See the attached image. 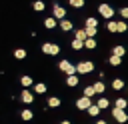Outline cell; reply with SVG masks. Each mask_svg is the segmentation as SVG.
Returning a JSON list of instances; mask_svg holds the SVG:
<instances>
[{
	"label": "cell",
	"mask_w": 128,
	"mask_h": 124,
	"mask_svg": "<svg viewBox=\"0 0 128 124\" xmlns=\"http://www.w3.org/2000/svg\"><path fill=\"white\" fill-rule=\"evenodd\" d=\"M120 14H122V18H128V6H126V8H122V10H120Z\"/></svg>",
	"instance_id": "836d02e7"
},
{
	"label": "cell",
	"mask_w": 128,
	"mask_h": 124,
	"mask_svg": "<svg viewBox=\"0 0 128 124\" xmlns=\"http://www.w3.org/2000/svg\"><path fill=\"white\" fill-rule=\"evenodd\" d=\"M86 112H88V116H92V118H96V116H98V114L102 112V108H100L98 104H92V106H90V108H88Z\"/></svg>",
	"instance_id": "4fadbf2b"
},
{
	"label": "cell",
	"mask_w": 128,
	"mask_h": 124,
	"mask_svg": "<svg viewBox=\"0 0 128 124\" xmlns=\"http://www.w3.org/2000/svg\"><path fill=\"white\" fill-rule=\"evenodd\" d=\"M114 106H116V108H124V110H126V108H128V100H126V98H116Z\"/></svg>",
	"instance_id": "83f0119b"
},
{
	"label": "cell",
	"mask_w": 128,
	"mask_h": 124,
	"mask_svg": "<svg viewBox=\"0 0 128 124\" xmlns=\"http://www.w3.org/2000/svg\"><path fill=\"white\" fill-rule=\"evenodd\" d=\"M112 54H116V56H124V54H126V48H124L122 44H116V46L112 48Z\"/></svg>",
	"instance_id": "44dd1931"
},
{
	"label": "cell",
	"mask_w": 128,
	"mask_h": 124,
	"mask_svg": "<svg viewBox=\"0 0 128 124\" xmlns=\"http://www.w3.org/2000/svg\"><path fill=\"white\" fill-rule=\"evenodd\" d=\"M20 118H22L24 122H30V120L34 118V114H32V110H30V108H26V110H22V112H20Z\"/></svg>",
	"instance_id": "ac0fdd59"
},
{
	"label": "cell",
	"mask_w": 128,
	"mask_h": 124,
	"mask_svg": "<svg viewBox=\"0 0 128 124\" xmlns=\"http://www.w3.org/2000/svg\"><path fill=\"white\" fill-rule=\"evenodd\" d=\"M68 4H70L72 8H84L86 0H68Z\"/></svg>",
	"instance_id": "4dcf8cb0"
},
{
	"label": "cell",
	"mask_w": 128,
	"mask_h": 124,
	"mask_svg": "<svg viewBox=\"0 0 128 124\" xmlns=\"http://www.w3.org/2000/svg\"><path fill=\"white\" fill-rule=\"evenodd\" d=\"M88 26H94V28H98V20H96L94 16H88V18H86V22H84V28H88Z\"/></svg>",
	"instance_id": "d4e9b609"
},
{
	"label": "cell",
	"mask_w": 128,
	"mask_h": 124,
	"mask_svg": "<svg viewBox=\"0 0 128 124\" xmlns=\"http://www.w3.org/2000/svg\"><path fill=\"white\" fill-rule=\"evenodd\" d=\"M14 58H16V60H24V58H26V50H24V48H16V50H14Z\"/></svg>",
	"instance_id": "484cf974"
},
{
	"label": "cell",
	"mask_w": 128,
	"mask_h": 124,
	"mask_svg": "<svg viewBox=\"0 0 128 124\" xmlns=\"http://www.w3.org/2000/svg\"><path fill=\"white\" fill-rule=\"evenodd\" d=\"M58 26H60V30H62V32H70V30L74 28V24H72V20H68V18H64V20H60V24H58Z\"/></svg>",
	"instance_id": "30bf717a"
},
{
	"label": "cell",
	"mask_w": 128,
	"mask_h": 124,
	"mask_svg": "<svg viewBox=\"0 0 128 124\" xmlns=\"http://www.w3.org/2000/svg\"><path fill=\"white\" fill-rule=\"evenodd\" d=\"M42 52L48 54V56H58L60 54V46L54 44V42H44L42 44Z\"/></svg>",
	"instance_id": "5b68a950"
},
{
	"label": "cell",
	"mask_w": 128,
	"mask_h": 124,
	"mask_svg": "<svg viewBox=\"0 0 128 124\" xmlns=\"http://www.w3.org/2000/svg\"><path fill=\"white\" fill-rule=\"evenodd\" d=\"M84 48H86V50H94V48H96V38H88V40L84 42Z\"/></svg>",
	"instance_id": "f546056e"
},
{
	"label": "cell",
	"mask_w": 128,
	"mask_h": 124,
	"mask_svg": "<svg viewBox=\"0 0 128 124\" xmlns=\"http://www.w3.org/2000/svg\"><path fill=\"white\" fill-rule=\"evenodd\" d=\"M58 68L66 74V76H72V74H78V70H76V66L70 62V60H60L58 62Z\"/></svg>",
	"instance_id": "6da1fadb"
},
{
	"label": "cell",
	"mask_w": 128,
	"mask_h": 124,
	"mask_svg": "<svg viewBox=\"0 0 128 124\" xmlns=\"http://www.w3.org/2000/svg\"><path fill=\"white\" fill-rule=\"evenodd\" d=\"M94 88H96V94H104V90H106V84H104L102 80H98V82H94Z\"/></svg>",
	"instance_id": "4316f807"
},
{
	"label": "cell",
	"mask_w": 128,
	"mask_h": 124,
	"mask_svg": "<svg viewBox=\"0 0 128 124\" xmlns=\"http://www.w3.org/2000/svg\"><path fill=\"white\" fill-rule=\"evenodd\" d=\"M32 8H34V12H42V10L46 8V4H44L42 0H36V2H32Z\"/></svg>",
	"instance_id": "cb8c5ba5"
},
{
	"label": "cell",
	"mask_w": 128,
	"mask_h": 124,
	"mask_svg": "<svg viewBox=\"0 0 128 124\" xmlns=\"http://www.w3.org/2000/svg\"><path fill=\"white\" fill-rule=\"evenodd\" d=\"M76 70H78L80 76H82V74H90V72H94V62H90V60H82V62L76 64Z\"/></svg>",
	"instance_id": "3957f363"
},
{
	"label": "cell",
	"mask_w": 128,
	"mask_h": 124,
	"mask_svg": "<svg viewBox=\"0 0 128 124\" xmlns=\"http://www.w3.org/2000/svg\"><path fill=\"white\" fill-rule=\"evenodd\" d=\"M70 46H72V50H82V48H84V42H82V40H76V38H74V40L70 42Z\"/></svg>",
	"instance_id": "f1b7e54d"
},
{
	"label": "cell",
	"mask_w": 128,
	"mask_h": 124,
	"mask_svg": "<svg viewBox=\"0 0 128 124\" xmlns=\"http://www.w3.org/2000/svg\"><path fill=\"white\" fill-rule=\"evenodd\" d=\"M78 74H72V76H66V86H70V88H74V86H78Z\"/></svg>",
	"instance_id": "7c38bea8"
},
{
	"label": "cell",
	"mask_w": 128,
	"mask_h": 124,
	"mask_svg": "<svg viewBox=\"0 0 128 124\" xmlns=\"http://www.w3.org/2000/svg\"><path fill=\"white\" fill-rule=\"evenodd\" d=\"M106 30H108V32H112V34H114V32H118V22L108 20V22H106Z\"/></svg>",
	"instance_id": "ffe728a7"
},
{
	"label": "cell",
	"mask_w": 128,
	"mask_h": 124,
	"mask_svg": "<svg viewBox=\"0 0 128 124\" xmlns=\"http://www.w3.org/2000/svg\"><path fill=\"white\" fill-rule=\"evenodd\" d=\"M126 30H128V24H126L124 20H120V22H118V32L122 34V32H126Z\"/></svg>",
	"instance_id": "d6a6232c"
},
{
	"label": "cell",
	"mask_w": 128,
	"mask_h": 124,
	"mask_svg": "<svg viewBox=\"0 0 128 124\" xmlns=\"http://www.w3.org/2000/svg\"><path fill=\"white\" fill-rule=\"evenodd\" d=\"M86 34H88V38H96V34H98V28H94V26H88V28H86Z\"/></svg>",
	"instance_id": "1f68e13d"
},
{
	"label": "cell",
	"mask_w": 128,
	"mask_h": 124,
	"mask_svg": "<svg viewBox=\"0 0 128 124\" xmlns=\"http://www.w3.org/2000/svg\"><path fill=\"white\" fill-rule=\"evenodd\" d=\"M82 96H88V98L96 96V88H94V84H90V86H84V92H82Z\"/></svg>",
	"instance_id": "2e32d148"
},
{
	"label": "cell",
	"mask_w": 128,
	"mask_h": 124,
	"mask_svg": "<svg viewBox=\"0 0 128 124\" xmlns=\"http://www.w3.org/2000/svg\"><path fill=\"white\" fill-rule=\"evenodd\" d=\"M124 88V80L122 78H114L112 80V90H122Z\"/></svg>",
	"instance_id": "7402d4cb"
},
{
	"label": "cell",
	"mask_w": 128,
	"mask_h": 124,
	"mask_svg": "<svg viewBox=\"0 0 128 124\" xmlns=\"http://www.w3.org/2000/svg\"><path fill=\"white\" fill-rule=\"evenodd\" d=\"M74 38H76V40H82V42H86V40H88L86 28H78V30H74Z\"/></svg>",
	"instance_id": "8fae6325"
},
{
	"label": "cell",
	"mask_w": 128,
	"mask_h": 124,
	"mask_svg": "<svg viewBox=\"0 0 128 124\" xmlns=\"http://www.w3.org/2000/svg\"><path fill=\"white\" fill-rule=\"evenodd\" d=\"M98 14H100L102 18H106V20H112V16H114V8H112L110 4H106V2H102V4L98 6Z\"/></svg>",
	"instance_id": "277c9868"
},
{
	"label": "cell",
	"mask_w": 128,
	"mask_h": 124,
	"mask_svg": "<svg viewBox=\"0 0 128 124\" xmlns=\"http://www.w3.org/2000/svg\"><path fill=\"white\" fill-rule=\"evenodd\" d=\"M112 118L118 122V124H126L128 122V112L124 110V108H112Z\"/></svg>",
	"instance_id": "7a4b0ae2"
},
{
	"label": "cell",
	"mask_w": 128,
	"mask_h": 124,
	"mask_svg": "<svg viewBox=\"0 0 128 124\" xmlns=\"http://www.w3.org/2000/svg\"><path fill=\"white\" fill-rule=\"evenodd\" d=\"M96 104H98V106H100L102 110L110 108V100H108V98H104V96H102V98H98V100H96Z\"/></svg>",
	"instance_id": "603a6c76"
},
{
	"label": "cell",
	"mask_w": 128,
	"mask_h": 124,
	"mask_svg": "<svg viewBox=\"0 0 128 124\" xmlns=\"http://www.w3.org/2000/svg\"><path fill=\"white\" fill-rule=\"evenodd\" d=\"M90 106H92V98H88V96H80L76 100V108L78 110H88Z\"/></svg>",
	"instance_id": "52a82bcc"
},
{
	"label": "cell",
	"mask_w": 128,
	"mask_h": 124,
	"mask_svg": "<svg viewBox=\"0 0 128 124\" xmlns=\"http://www.w3.org/2000/svg\"><path fill=\"white\" fill-rule=\"evenodd\" d=\"M52 16H54V18H58V20H64V18H66V8H64V6H60V4L56 2V4L52 6Z\"/></svg>",
	"instance_id": "8992f818"
},
{
	"label": "cell",
	"mask_w": 128,
	"mask_h": 124,
	"mask_svg": "<svg viewBox=\"0 0 128 124\" xmlns=\"http://www.w3.org/2000/svg\"><path fill=\"white\" fill-rule=\"evenodd\" d=\"M108 62H110V66H120V64H122V56H116V54H110V58H108Z\"/></svg>",
	"instance_id": "d6986e66"
},
{
	"label": "cell",
	"mask_w": 128,
	"mask_h": 124,
	"mask_svg": "<svg viewBox=\"0 0 128 124\" xmlns=\"http://www.w3.org/2000/svg\"><path fill=\"white\" fill-rule=\"evenodd\" d=\"M20 100H22L24 104H32V102H34V92H32L30 88H24V90L20 92Z\"/></svg>",
	"instance_id": "ba28073f"
},
{
	"label": "cell",
	"mask_w": 128,
	"mask_h": 124,
	"mask_svg": "<svg viewBox=\"0 0 128 124\" xmlns=\"http://www.w3.org/2000/svg\"><path fill=\"white\" fill-rule=\"evenodd\" d=\"M32 90H34V94H44V92H46V84H44V82H36V84L32 86Z\"/></svg>",
	"instance_id": "9a60e30c"
},
{
	"label": "cell",
	"mask_w": 128,
	"mask_h": 124,
	"mask_svg": "<svg viewBox=\"0 0 128 124\" xmlns=\"http://www.w3.org/2000/svg\"><path fill=\"white\" fill-rule=\"evenodd\" d=\"M96 124H108L106 120H96Z\"/></svg>",
	"instance_id": "e575fe53"
},
{
	"label": "cell",
	"mask_w": 128,
	"mask_h": 124,
	"mask_svg": "<svg viewBox=\"0 0 128 124\" xmlns=\"http://www.w3.org/2000/svg\"><path fill=\"white\" fill-rule=\"evenodd\" d=\"M58 24H60V20H58V18H54V16L44 18V28H46V30H54Z\"/></svg>",
	"instance_id": "9c48e42d"
},
{
	"label": "cell",
	"mask_w": 128,
	"mask_h": 124,
	"mask_svg": "<svg viewBox=\"0 0 128 124\" xmlns=\"http://www.w3.org/2000/svg\"><path fill=\"white\" fill-rule=\"evenodd\" d=\"M20 84H22L24 88H30V86H34V82H32V76H28V74H24V76L20 78Z\"/></svg>",
	"instance_id": "5bb4252c"
},
{
	"label": "cell",
	"mask_w": 128,
	"mask_h": 124,
	"mask_svg": "<svg viewBox=\"0 0 128 124\" xmlns=\"http://www.w3.org/2000/svg\"><path fill=\"white\" fill-rule=\"evenodd\" d=\"M46 104H48V108H58V106H60L62 102H60V98H58V96H50Z\"/></svg>",
	"instance_id": "e0dca14e"
},
{
	"label": "cell",
	"mask_w": 128,
	"mask_h": 124,
	"mask_svg": "<svg viewBox=\"0 0 128 124\" xmlns=\"http://www.w3.org/2000/svg\"><path fill=\"white\" fill-rule=\"evenodd\" d=\"M60 124H72V122H70V120H62Z\"/></svg>",
	"instance_id": "d590c367"
}]
</instances>
